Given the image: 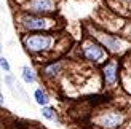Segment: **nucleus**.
Segmentation results:
<instances>
[{
    "instance_id": "20e7f679",
    "label": "nucleus",
    "mask_w": 131,
    "mask_h": 129,
    "mask_svg": "<svg viewBox=\"0 0 131 129\" xmlns=\"http://www.w3.org/2000/svg\"><path fill=\"white\" fill-rule=\"evenodd\" d=\"M27 11L34 16H45L54 11V2L53 0H30L27 3Z\"/></svg>"
},
{
    "instance_id": "9b49d317",
    "label": "nucleus",
    "mask_w": 131,
    "mask_h": 129,
    "mask_svg": "<svg viewBox=\"0 0 131 129\" xmlns=\"http://www.w3.org/2000/svg\"><path fill=\"white\" fill-rule=\"evenodd\" d=\"M42 115H43V118H47V120H50V121L58 120L54 108H51V107H42Z\"/></svg>"
},
{
    "instance_id": "0eeeda50",
    "label": "nucleus",
    "mask_w": 131,
    "mask_h": 129,
    "mask_svg": "<svg viewBox=\"0 0 131 129\" xmlns=\"http://www.w3.org/2000/svg\"><path fill=\"white\" fill-rule=\"evenodd\" d=\"M102 76H104V81H106L107 86L115 85V81H117V62L115 61L109 62L107 66L102 69Z\"/></svg>"
},
{
    "instance_id": "ddd939ff",
    "label": "nucleus",
    "mask_w": 131,
    "mask_h": 129,
    "mask_svg": "<svg viewBox=\"0 0 131 129\" xmlns=\"http://www.w3.org/2000/svg\"><path fill=\"white\" fill-rule=\"evenodd\" d=\"M125 2H129V0H125Z\"/></svg>"
},
{
    "instance_id": "f03ea898",
    "label": "nucleus",
    "mask_w": 131,
    "mask_h": 129,
    "mask_svg": "<svg viewBox=\"0 0 131 129\" xmlns=\"http://www.w3.org/2000/svg\"><path fill=\"white\" fill-rule=\"evenodd\" d=\"M123 121H125L123 113L112 110V112L99 115V117L94 120V123L99 127H102V129H117V127H120L123 124Z\"/></svg>"
},
{
    "instance_id": "7ed1b4c3",
    "label": "nucleus",
    "mask_w": 131,
    "mask_h": 129,
    "mask_svg": "<svg viewBox=\"0 0 131 129\" xmlns=\"http://www.w3.org/2000/svg\"><path fill=\"white\" fill-rule=\"evenodd\" d=\"M21 24L23 27L29 29V30H47L50 29L54 22L50 19H45L42 16H34V15H26L21 18Z\"/></svg>"
},
{
    "instance_id": "9d476101",
    "label": "nucleus",
    "mask_w": 131,
    "mask_h": 129,
    "mask_svg": "<svg viewBox=\"0 0 131 129\" xmlns=\"http://www.w3.org/2000/svg\"><path fill=\"white\" fill-rule=\"evenodd\" d=\"M23 80L27 83V85H30V83L35 81V73H34V70H32L30 67H27V66L23 67Z\"/></svg>"
},
{
    "instance_id": "6e6552de",
    "label": "nucleus",
    "mask_w": 131,
    "mask_h": 129,
    "mask_svg": "<svg viewBox=\"0 0 131 129\" xmlns=\"http://www.w3.org/2000/svg\"><path fill=\"white\" fill-rule=\"evenodd\" d=\"M34 99H35V102L40 107H47L48 105V102H50V97H48V94L43 91V89H35V93H34Z\"/></svg>"
},
{
    "instance_id": "f8f14e48",
    "label": "nucleus",
    "mask_w": 131,
    "mask_h": 129,
    "mask_svg": "<svg viewBox=\"0 0 131 129\" xmlns=\"http://www.w3.org/2000/svg\"><path fill=\"white\" fill-rule=\"evenodd\" d=\"M0 64H2V69L5 72H10V64L6 61V57H2V59H0Z\"/></svg>"
},
{
    "instance_id": "39448f33",
    "label": "nucleus",
    "mask_w": 131,
    "mask_h": 129,
    "mask_svg": "<svg viewBox=\"0 0 131 129\" xmlns=\"http://www.w3.org/2000/svg\"><path fill=\"white\" fill-rule=\"evenodd\" d=\"M83 57L93 62H99L104 59V49L96 43H86L83 46Z\"/></svg>"
},
{
    "instance_id": "1a4fd4ad",
    "label": "nucleus",
    "mask_w": 131,
    "mask_h": 129,
    "mask_svg": "<svg viewBox=\"0 0 131 129\" xmlns=\"http://www.w3.org/2000/svg\"><path fill=\"white\" fill-rule=\"evenodd\" d=\"M61 62H51V64H48L47 67L43 69V72L47 73L48 76H54L56 73H59V70H61Z\"/></svg>"
},
{
    "instance_id": "f257e3e1",
    "label": "nucleus",
    "mask_w": 131,
    "mask_h": 129,
    "mask_svg": "<svg viewBox=\"0 0 131 129\" xmlns=\"http://www.w3.org/2000/svg\"><path fill=\"white\" fill-rule=\"evenodd\" d=\"M54 37L47 32H37V34H29L23 37V45L29 53H42L53 46Z\"/></svg>"
},
{
    "instance_id": "423d86ee",
    "label": "nucleus",
    "mask_w": 131,
    "mask_h": 129,
    "mask_svg": "<svg viewBox=\"0 0 131 129\" xmlns=\"http://www.w3.org/2000/svg\"><path fill=\"white\" fill-rule=\"evenodd\" d=\"M96 38H97V40H99L106 48H109L110 51H118L120 46H122V42H120L117 37H114V35H107V34H102V32H97V34H96Z\"/></svg>"
}]
</instances>
